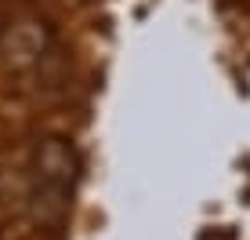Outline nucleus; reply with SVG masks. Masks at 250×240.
Listing matches in <instances>:
<instances>
[{
	"instance_id": "f257e3e1",
	"label": "nucleus",
	"mask_w": 250,
	"mask_h": 240,
	"mask_svg": "<svg viewBox=\"0 0 250 240\" xmlns=\"http://www.w3.org/2000/svg\"><path fill=\"white\" fill-rule=\"evenodd\" d=\"M80 182V157H76L73 142L44 135L33 145L29 160V204L33 218L44 226H62L73 208V193Z\"/></svg>"
},
{
	"instance_id": "f03ea898",
	"label": "nucleus",
	"mask_w": 250,
	"mask_h": 240,
	"mask_svg": "<svg viewBox=\"0 0 250 240\" xmlns=\"http://www.w3.org/2000/svg\"><path fill=\"white\" fill-rule=\"evenodd\" d=\"M51 48V29L37 15H22L19 22L0 25V55L11 70H33Z\"/></svg>"
}]
</instances>
